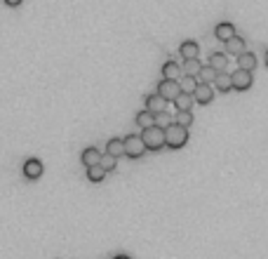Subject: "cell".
I'll use <instances>...</instances> for the list:
<instances>
[{
	"instance_id": "ac0fdd59",
	"label": "cell",
	"mask_w": 268,
	"mask_h": 259,
	"mask_svg": "<svg viewBox=\"0 0 268 259\" xmlns=\"http://www.w3.org/2000/svg\"><path fill=\"white\" fill-rule=\"evenodd\" d=\"M214 85H217V90H221V92H228V90H233V78L226 73V71H221V73L217 75Z\"/></svg>"
},
{
	"instance_id": "7a4b0ae2",
	"label": "cell",
	"mask_w": 268,
	"mask_h": 259,
	"mask_svg": "<svg viewBox=\"0 0 268 259\" xmlns=\"http://www.w3.org/2000/svg\"><path fill=\"white\" fill-rule=\"evenodd\" d=\"M141 139H144V144H146L148 151H160L163 146H167V139H165V130L163 127H148L141 132Z\"/></svg>"
},
{
	"instance_id": "484cf974",
	"label": "cell",
	"mask_w": 268,
	"mask_h": 259,
	"mask_svg": "<svg viewBox=\"0 0 268 259\" xmlns=\"http://www.w3.org/2000/svg\"><path fill=\"white\" fill-rule=\"evenodd\" d=\"M165 123H167V113H158V116H155V125L160 127V125H165Z\"/></svg>"
},
{
	"instance_id": "5b68a950",
	"label": "cell",
	"mask_w": 268,
	"mask_h": 259,
	"mask_svg": "<svg viewBox=\"0 0 268 259\" xmlns=\"http://www.w3.org/2000/svg\"><path fill=\"white\" fill-rule=\"evenodd\" d=\"M231 78H233V90L245 92V90H250L252 87V71H243V68H238L235 73H231Z\"/></svg>"
},
{
	"instance_id": "e0dca14e",
	"label": "cell",
	"mask_w": 268,
	"mask_h": 259,
	"mask_svg": "<svg viewBox=\"0 0 268 259\" xmlns=\"http://www.w3.org/2000/svg\"><path fill=\"white\" fill-rule=\"evenodd\" d=\"M193 94H186L181 92L177 99H174V106H177V111H191V106H193Z\"/></svg>"
},
{
	"instance_id": "30bf717a",
	"label": "cell",
	"mask_w": 268,
	"mask_h": 259,
	"mask_svg": "<svg viewBox=\"0 0 268 259\" xmlns=\"http://www.w3.org/2000/svg\"><path fill=\"white\" fill-rule=\"evenodd\" d=\"M179 52H181L183 62H186V59H198V55H200V45L195 43V40H183Z\"/></svg>"
},
{
	"instance_id": "52a82bcc",
	"label": "cell",
	"mask_w": 268,
	"mask_h": 259,
	"mask_svg": "<svg viewBox=\"0 0 268 259\" xmlns=\"http://www.w3.org/2000/svg\"><path fill=\"white\" fill-rule=\"evenodd\" d=\"M146 109L151 113H165V109H167V99H163L160 94H148L146 97Z\"/></svg>"
},
{
	"instance_id": "3957f363",
	"label": "cell",
	"mask_w": 268,
	"mask_h": 259,
	"mask_svg": "<svg viewBox=\"0 0 268 259\" xmlns=\"http://www.w3.org/2000/svg\"><path fill=\"white\" fill-rule=\"evenodd\" d=\"M148 148L146 144H144V139H141V135H127L125 137V153L129 156V158H141V156L146 153Z\"/></svg>"
},
{
	"instance_id": "ba28073f",
	"label": "cell",
	"mask_w": 268,
	"mask_h": 259,
	"mask_svg": "<svg viewBox=\"0 0 268 259\" xmlns=\"http://www.w3.org/2000/svg\"><path fill=\"white\" fill-rule=\"evenodd\" d=\"M214 36L219 38L221 43H228L231 38H235V26L228 24V21H221V24H217V29H214Z\"/></svg>"
},
{
	"instance_id": "5bb4252c",
	"label": "cell",
	"mask_w": 268,
	"mask_h": 259,
	"mask_svg": "<svg viewBox=\"0 0 268 259\" xmlns=\"http://www.w3.org/2000/svg\"><path fill=\"white\" fill-rule=\"evenodd\" d=\"M137 125H139L141 130H148V127H155V113H151L146 109V111H141V113H137Z\"/></svg>"
},
{
	"instance_id": "4316f807",
	"label": "cell",
	"mask_w": 268,
	"mask_h": 259,
	"mask_svg": "<svg viewBox=\"0 0 268 259\" xmlns=\"http://www.w3.org/2000/svg\"><path fill=\"white\" fill-rule=\"evenodd\" d=\"M5 3H7V5H10V7H17V5H21V0H5Z\"/></svg>"
},
{
	"instance_id": "6da1fadb",
	"label": "cell",
	"mask_w": 268,
	"mask_h": 259,
	"mask_svg": "<svg viewBox=\"0 0 268 259\" xmlns=\"http://www.w3.org/2000/svg\"><path fill=\"white\" fill-rule=\"evenodd\" d=\"M165 139H167V146L170 148H181L189 142V127H183L179 123H172L165 127Z\"/></svg>"
},
{
	"instance_id": "7c38bea8",
	"label": "cell",
	"mask_w": 268,
	"mask_h": 259,
	"mask_svg": "<svg viewBox=\"0 0 268 259\" xmlns=\"http://www.w3.org/2000/svg\"><path fill=\"white\" fill-rule=\"evenodd\" d=\"M181 66H179L177 62H165L163 64V78L165 81H177L179 75H181Z\"/></svg>"
},
{
	"instance_id": "277c9868",
	"label": "cell",
	"mask_w": 268,
	"mask_h": 259,
	"mask_svg": "<svg viewBox=\"0 0 268 259\" xmlns=\"http://www.w3.org/2000/svg\"><path fill=\"white\" fill-rule=\"evenodd\" d=\"M181 92H183V90H181V83H179V81H165V78H163V81L158 83V94L163 99H167V101H174Z\"/></svg>"
},
{
	"instance_id": "44dd1931",
	"label": "cell",
	"mask_w": 268,
	"mask_h": 259,
	"mask_svg": "<svg viewBox=\"0 0 268 259\" xmlns=\"http://www.w3.org/2000/svg\"><path fill=\"white\" fill-rule=\"evenodd\" d=\"M200 68H202V64L198 62V59H186L181 71H183V75H198L200 73Z\"/></svg>"
},
{
	"instance_id": "8992f818",
	"label": "cell",
	"mask_w": 268,
	"mask_h": 259,
	"mask_svg": "<svg viewBox=\"0 0 268 259\" xmlns=\"http://www.w3.org/2000/svg\"><path fill=\"white\" fill-rule=\"evenodd\" d=\"M24 177L31 179V182H36V179L43 177V163L38 161V158H29L24 163Z\"/></svg>"
},
{
	"instance_id": "f1b7e54d",
	"label": "cell",
	"mask_w": 268,
	"mask_h": 259,
	"mask_svg": "<svg viewBox=\"0 0 268 259\" xmlns=\"http://www.w3.org/2000/svg\"><path fill=\"white\" fill-rule=\"evenodd\" d=\"M266 66H268V49H266Z\"/></svg>"
},
{
	"instance_id": "d6986e66",
	"label": "cell",
	"mask_w": 268,
	"mask_h": 259,
	"mask_svg": "<svg viewBox=\"0 0 268 259\" xmlns=\"http://www.w3.org/2000/svg\"><path fill=\"white\" fill-rule=\"evenodd\" d=\"M226 64H228V57H226L224 52H214V55L209 57V66H212L214 71H219V73L226 68Z\"/></svg>"
},
{
	"instance_id": "603a6c76",
	"label": "cell",
	"mask_w": 268,
	"mask_h": 259,
	"mask_svg": "<svg viewBox=\"0 0 268 259\" xmlns=\"http://www.w3.org/2000/svg\"><path fill=\"white\" fill-rule=\"evenodd\" d=\"M104 177H106V170L101 165H94V167H87V179L90 182H104Z\"/></svg>"
},
{
	"instance_id": "83f0119b",
	"label": "cell",
	"mask_w": 268,
	"mask_h": 259,
	"mask_svg": "<svg viewBox=\"0 0 268 259\" xmlns=\"http://www.w3.org/2000/svg\"><path fill=\"white\" fill-rule=\"evenodd\" d=\"M113 259H132V257H127V254H118V257H113Z\"/></svg>"
},
{
	"instance_id": "cb8c5ba5",
	"label": "cell",
	"mask_w": 268,
	"mask_h": 259,
	"mask_svg": "<svg viewBox=\"0 0 268 259\" xmlns=\"http://www.w3.org/2000/svg\"><path fill=\"white\" fill-rule=\"evenodd\" d=\"M174 123L183 125V127H189V125H193V113H191V111H179Z\"/></svg>"
},
{
	"instance_id": "d4e9b609",
	"label": "cell",
	"mask_w": 268,
	"mask_h": 259,
	"mask_svg": "<svg viewBox=\"0 0 268 259\" xmlns=\"http://www.w3.org/2000/svg\"><path fill=\"white\" fill-rule=\"evenodd\" d=\"M99 165L104 167L106 172H113V170H116V165H118V158H113V156L106 153L104 158H101V163H99Z\"/></svg>"
},
{
	"instance_id": "7402d4cb",
	"label": "cell",
	"mask_w": 268,
	"mask_h": 259,
	"mask_svg": "<svg viewBox=\"0 0 268 259\" xmlns=\"http://www.w3.org/2000/svg\"><path fill=\"white\" fill-rule=\"evenodd\" d=\"M198 85H200V83H198V78H195V75H183V81H181V90H183L186 94H195Z\"/></svg>"
},
{
	"instance_id": "4fadbf2b",
	"label": "cell",
	"mask_w": 268,
	"mask_h": 259,
	"mask_svg": "<svg viewBox=\"0 0 268 259\" xmlns=\"http://www.w3.org/2000/svg\"><path fill=\"white\" fill-rule=\"evenodd\" d=\"M106 153L113 156V158L127 156L125 153V139H109V144H106Z\"/></svg>"
},
{
	"instance_id": "ffe728a7",
	"label": "cell",
	"mask_w": 268,
	"mask_h": 259,
	"mask_svg": "<svg viewBox=\"0 0 268 259\" xmlns=\"http://www.w3.org/2000/svg\"><path fill=\"white\" fill-rule=\"evenodd\" d=\"M238 68H243V71H252V68H256V57L252 55V52L240 55L238 57Z\"/></svg>"
},
{
	"instance_id": "9a60e30c",
	"label": "cell",
	"mask_w": 268,
	"mask_h": 259,
	"mask_svg": "<svg viewBox=\"0 0 268 259\" xmlns=\"http://www.w3.org/2000/svg\"><path fill=\"white\" fill-rule=\"evenodd\" d=\"M226 52H228V55H235V57L245 55V40H243L240 36L231 38V40L226 43Z\"/></svg>"
},
{
	"instance_id": "2e32d148",
	"label": "cell",
	"mask_w": 268,
	"mask_h": 259,
	"mask_svg": "<svg viewBox=\"0 0 268 259\" xmlns=\"http://www.w3.org/2000/svg\"><path fill=\"white\" fill-rule=\"evenodd\" d=\"M217 75H219V71H214L212 66H202L200 73L195 75L198 78V83H205V85H212L214 81H217Z\"/></svg>"
},
{
	"instance_id": "9c48e42d",
	"label": "cell",
	"mask_w": 268,
	"mask_h": 259,
	"mask_svg": "<svg viewBox=\"0 0 268 259\" xmlns=\"http://www.w3.org/2000/svg\"><path fill=\"white\" fill-rule=\"evenodd\" d=\"M101 158H104V156L99 153V148H94V146L85 148V151H83V156H80V161H83V165H85V167L99 165V163H101Z\"/></svg>"
},
{
	"instance_id": "8fae6325",
	"label": "cell",
	"mask_w": 268,
	"mask_h": 259,
	"mask_svg": "<svg viewBox=\"0 0 268 259\" xmlns=\"http://www.w3.org/2000/svg\"><path fill=\"white\" fill-rule=\"evenodd\" d=\"M193 99L198 101V104H209V101L214 99L212 85H205V83H200V85H198V90H195V94H193Z\"/></svg>"
}]
</instances>
